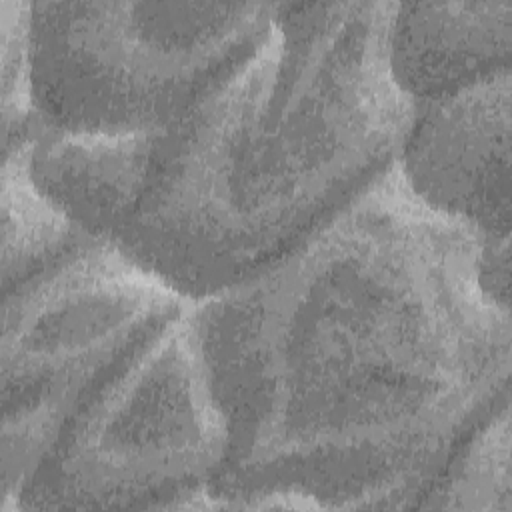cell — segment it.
<instances>
[{
	"instance_id": "obj_1",
	"label": "cell",
	"mask_w": 512,
	"mask_h": 512,
	"mask_svg": "<svg viewBox=\"0 0 512 512\" xmlns=\"http://www.w3.org/2000/svg\"><path fill=\"white\" fill-rule=\"evenodd\" d=\"M480 246L394 164L290 254L192 302L228 434L216 508L264 492L416 508L510 400V308L480 282Z\"/></svg>"
},
{
	"instance_id": "obj_2",
	"label": "cell",
	"mask_w": 512,
	"mask_h": 512,
	"mask_svg": "<svg viewBox=\"0 0 512 512\" xmlns=\"http://www.w3.org/2000/svg\"><path fill=\"white\" fill-rule=\"evenodd\" d=\"M396 2H276L254 54L154 132L114 246L198 302L272 266L378 182L414 102L388 62Z\"/></svg>"
},
{
	"instance_id": "obj_3",
	"label": "cell",
	"mask_w": 512,
	"mask_h": 512,
	"mask_svg": "<svg viewBox=\"0 0 512 512\" xmlns=\"http://www.w3.org/2000/svg\"><path fill=\"white\" fill-rule=\"evenodd\" d=\"M276 2H30L32 100L60 132H158L264 42Z\"/></svg>"
},
{
	"instance_id": "obj_4",
	"label": "cell",
	"mask_w": 512,
	"mask_h": 512,
	"mask_svg": "<svg viewBox=\"0 0 512 512\" xmlns=\"http://www.w3.org/2000/svg\"><path fill=\"white\" fill-rule=\"evenodd\" d=\"M2 300V510L82 406L192 300L88 240Z\"/></svg>"
},
{
	"instance_id": "obj_5",
	"label": "cell",
	"mask_w": 512,
	"mask_h": 512,
	"mask_svg": "<svg viewBox=\"0 0 512 512\" xmlns=\"http://www.w3.org/2000/svg\"><path fill=\"white\" fill-rule=\"evenodd\" d=\"M190 308L82 406L14 510H174L210 488L228 434Z\"/></svg>"
},
{
	"instance_id": "obj_6",
	"label": "cell",
	"mask_w": 512,
	"mask_h": 512,
	"mask_svg": "<svg viewBox=\"0 0 512 512\" xmlns=\"http://www.w3.org/2000/svg\"><path fill=\"white\" fill-rule=\"evenodd\" d=\"M510 70L414 102L398 170L434 212L482 236L510 238Z\"/></svg>"
},
{
	"instance_id": "obj_7",
	"label": "cell",
	"mask_w": 512,
	"mask_h": 512,
	"mask_svg": "<svg viewBox=\"0 0 512 512\" xmlns=\"http://www.w3.org/2000/svg\"><path fill=\"white\" fill-rule=\"evenodd\" d=\"M154 132H60L36 116L24 136L30 180L82 234L114 244L150 164Z\"/></svg>"
},
{
	"instance_id": "obj_8",
	"label": "cell",
	"mask_w": 512,
	"mask_h": 512,
	"mask_svg": "<svg viewBox=\"0 0 512 512\" xmlns=\"http://www.w3.org/2000/svg\"><path fill=\"white\" fill-rule=\"evenodd\" d=\"M388 62L412 100H436L510 70L512 0L396 2Z\"/></svg>"
},
{
	"instance_id": "obj_9",
	"label": "cell",
	"mask_w": 512,
	"mask_h": 512,
	"mask_svg": "<svg viewBox=\"0 0 512 512\" xmlns=\"http://www.w3.org/2000/svg\"><path fill=\"white\" fill-rule=\"evenodd\" d=\"M34 186L24 140L2 148V292L20 286L84 242Z\"/></svg>"
},
{
	"instance_id": "obj_10",
	"label": "cell",
	"mask_w": 512,
	"mask_h": 512,
	"mask_svg": "<svg viewBox=\"0 0 512 512\" xmlns=\"http://www.w3.org/2000/svg\"><path fill=\"white\" fill-rule=\"evenodd\" d=\"M416 508L512 510L510 400L498 406L464 442Z\"/></svg>"
},
{
	"instance_id": "obj_11",
	"label": "cell",
	"mask_w": 512,
	"mask_h": 512,
	"mask_svg": "<svg viewBox=\"0 0 512 512\" xmlns=\"http://www.w3.org/2000/svg\"><path fill=\"white\" fill-rule=\"evenodd\" d=\"M2 30V148L28 134L36 110L30 70V2H0Z\"/></svg>"
}]
</instances>
